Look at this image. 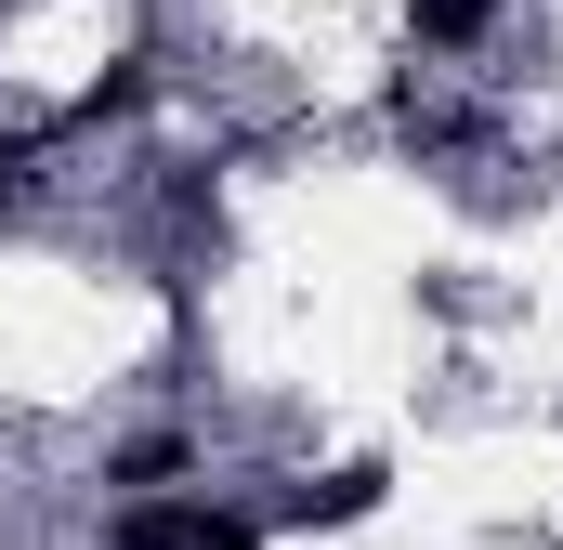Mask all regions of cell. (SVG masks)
I'll return each instance as SVG.
<instances>
[{
  "label": "cell",
  "instance_id": "1",
  "mask_svg": "<svg viewBox=\"0 0 563 550\" xmlns=\"http://www.w3.org/2000/svg\"><path fill=\"white\" fill-rule=\"evenodd\" d=\"M106 550H263V525L250 512H223V498H132L119 525H106Z\"/></svg>",
  "mask_w": 563,
  "mask_h": 550
},
{
  "label": "cell",
  "instance_id": "2",
  "mask_svg": "<svg viewBox=\"0 0 563 550\" xmlns=\"http://www.w3.org/2000/svg\"><path fill=\"white\" fill-rule=\"evenodd\" d=\"M380 498H394V472H380V459H341V472L288 485V498H276V525H301V538H314V525H367Z\"/></svg>",
  "mask_w": 563,
  "mask_h": 550
},
{
  "label": "cell",
  "instance_id": "3",
  "mask_svg": "<svg viewBox=\"0 0 563 550\" xmlns=\"http://www.w3.org/2000/svg\"><path fill=\"white\" fill-rule=\"evenodd\" d=\"M184 472H197V432H132V446L106 459L119 498H157V485H184Z\"/></svg>",
  "mask_w": 563,
  "mask_h": 550
},
{
  "label": "cell",
  "instance_id": "4",
  "mask_svg": "<svg viewBox=\"0 0 563 550\" xmlns=\"http://www.w3.org/2000/svg\"><path fill=\"white\" fill-rule=\"evenodd\" d=\"M407 26H420V53H472L498 26V0H407Z\"/></svg>",
  "mask_w": 563,
  "mask_h": 550
},
{
  "label": "cell",
  "instance_id": "5",
  "mask_svg": "<svg viewBox=\"0 0 563 550\" xmlns=\"http://www.w3.org/2000/svg\"><path fill=\"white\" fill-rule=\"evenodd\" d=\"M0 13H13V0H0Z\"/></svg>",
  "mask_w": 563,
  "mask_h": 550
},
{
  "label": "cell",
  "instance_id": "6",
  "mask_svg": "<svg viewBox=\"0 0 563 550\" xmlns=\"http://www.w3.org/2000/svg\"><path fill=\"white\" fill-rule=\"evenodd\" d=\"M0 184H13V170H0Z\"/></svg>",
  "mask_w": 563,
  "mask_h": 550
}]
</instances>
